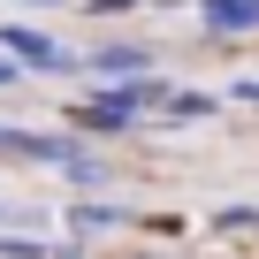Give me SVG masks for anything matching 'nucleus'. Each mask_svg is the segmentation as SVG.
Segmentation results:
<instances>
[{"label":"nucleus","mask_w":259,"mask_h":259,"mask_svg":"<svg viewBox=\"0 0 259 259\" xmlns=\"http://www.w3.org/2000/svg\"><path fill=\"white\" fill-rule=\"evenodd\" d=\"M0 54H16V61H23V69H38V76H46V69H76V54H69V46H54V38H46V31H31V23H0Z\"/></svg>","instance_id":"obj_1"},{"label":"nucleus","mask_w":259,"mask_h":259,"mask_svg":"<svg viewBox=\"0 0 259 259\" xmlns=\"http://www.w3.org/2000/svg\"><path fill=\"white\" fill-rule=\"evenodd\" d=\"M198 23H206L213 38H229V31H259V0H198Z\"/></svg>","instance_id":"obj_2"},{"label":"nucleus","mask_w":259,"mask_h":259,"mask_svg":"<svg viewBox=\"0 0 259 259\" xmlns=\"http://www.w3.org/2000/svg\"><path fill=\"white\" fill-rule=\"evenodd\" d=\"M84 69L122 84V76H145V69H153V54H145V46H99V54H84Z\"/></svg>","instance_id":"obj_3"},{"label":"nucleus","mask_w":259,"mask_h":259,"mask_svg":"<svg viewBox=\"0 0 259 259\" xmlns=\"http://www.w3.org/2000/svg\"><path fill=\"white\" fill-rule=\"evenodd\" d=\"M153 114H168V122H206V114H221V99H213V92H160Z\"/></svg>","instance_id":"obj_4"},{"label":"nucleus","mask_w":259,"mask_h":259,"mask_svg":"<svg viewBox=\"0 0 259 259\" xmlns=\"http://www.w3.org/2000/svg\"><path fill=\"white\" fill-rule=\"evenodd\" d=\"M122 221H138L130 206H69V229L76 236H107V229H122Z\"/></svg>","instance_id":"obj_5"},{"label":"nucleus","mask_w":259,"mask_h":259,"mask_svg":"<svg viewBox=\"0 0 259 259\" xmlns=\"http://www.w3.org/2000/svg\"><path fill=\"white\" fill-rule=\"evenodd\" d=\"M0 221H8V213H0Z\"/></svg>","instance_id":"obj_6"}]
</instances>
